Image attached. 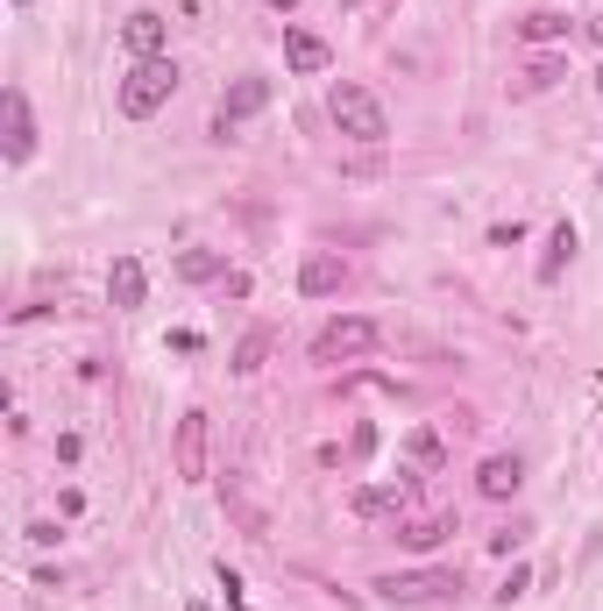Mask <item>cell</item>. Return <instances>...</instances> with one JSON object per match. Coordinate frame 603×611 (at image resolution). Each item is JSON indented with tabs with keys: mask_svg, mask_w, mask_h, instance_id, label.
Returning <instances> with one entry per match:
<instances>
[{
	"mask_svg": "<svg viewBox=\"0 0 603 611\" xmlns=\"http://www.w3.org/2000/svg\"><path fill=\"white\" fill-rule=\"evenodd\" d=\"M327 114H334V128H341V136H355V143H384V136H390L384 100H376L369 86H355V79H334V86H327Z\"/></svg>",
	"mask_w": 603,
	"mask_h": 611,
	"instance_id": "cell-1",
	"label": "cell"
},
{
	"mask_svg": "<svg viewBox=\"0 0 603 611\" xmlns=\"http://www.w3.org/2000/svg\"><path fill=\"white\" fill-rule=\"evenodd\" d=\"M171 93H178V65H171V57H135L114 100H121V114H128V122H149V114H157Z\"/></svg>",
	"mask_w": 603,
	"mask_h": 611,
	"instance_id": "cell-2",
	"label": "cell"
},
{
	"mask_svg": "<svg viewBox=\"0 0 603 611\" xmlns=\"http://www.w3.org/2000/svg\"><path fill=\"white\" fill-rule=\"evenodd\" d=\"M376 341H384V327L369 313H341V320H327L312 335V363H349V355H369Z\"/></svg>",
	"mask_w": 603,
	"mask_h": 611,
	"instance_id": "cell-3",
	"label": "cell"
},
{
	"mask_svg": "<svg viewBox=\"0 0 603 611\" xmlns=\"http://www.w3.org/2000/svg\"><path fill=\"white\" fill-rule=\"evenodd\" d=\"M0 150H8V163H29V157H36V114H29V93H22V86H8V93H0Z\"/></svg>",
	"mask_w": 603,
	"mask_h": 611,
	"instance_id": "cell-4",
	"label": "cell"
},
{
	"mask_svg": "<svg viewBox=\"0 0 603 611\" xmlns=\"http://www.w3.org/2000/svg\"><path fill=\"white\" fill-rule=\"evenodd\" d=\"M376 590H384L390 604H441V598H455L462 584H455V569H405V576H384Z\"/></svg>",
	"mask_w": 603,
	"mask_h": 611,
	"instance_id": "cell-5",
	"label": "cell"
},
{
	"mask_svg": "<svg viewBox=\"0 0 603 611\" xmlns=\"http://www.w3.org/2000/svg\"><path fill=\"white\" fill-rule=\"evenodd\" d=\"M412 476H384V484H362L355 498H349V512L355 519H390V512H405V505H412Z\"/></svg>",
	"mask_w": 603,
	"mask_h": 611,
	"instance_id": "cell-6",
	"label": "cell"
},
{
	"mask_svg": "<svg viewBox=\"0 0 603 611\" xmlns=\"http://www.w3.org/2000/svg\"><path fill=\"white\" fill-rule=\"evenodd\" d=\"M121 43H128V57H163V43H171V22H163L157 8H135L128 22H121Z\"/></svg>",
	"mask_w": 603,
	"mask_h": 611,
	"instance_id": "cell-7",
	"label": "cell"
},
{
	"mask_svg": "<svg viewBox=\"0 0 603 611\" xmlns=\"http://www.w3.org/2000/svg\"><path fill=\"white\" fill-rule=\"evenodd\" d=\"M341 285H349V263H341V257H327V249L298 263V292H306V299H334Z\"/></svg>",
	"mask_w": 603,
	"mask_h": 611,
	"instance_id": "cell-8",
	"label": "cell"
},
{
	"mask_svg": "<svg viewBox=\"0 0 603 611\" xmlns=\"http://www.w3.org/2000/svg\"><path fill=\"white\" fill-rule=\"evenodd\" d=\"M270 108V79H235L228 93H220V136H228V122H249V114Z\"/></svg>",
	"mask_w": 603,
	"mask_h": 611,
	"instance_id": "cell-9",
	"label": "cell"
},
{
	"mask_svg": "<svg viewBox=\"0 0 603 611\" xmlns=\"http://www.w3.org/2000/svg\"><path fill=\"white\" fill-rule=\"evenodd\" d=\"M178 476H185V484L206 476V412H185V420H178Z\"/></svg>",
	"mask_w": 603,
	"mask_h": 611,
	"instance_id": "cell-10",
	"label": "cell"
},
{
	"mask_svg": "<svg viewBox=\"0 0 603 611\" xmlns=\"http://www.w3.org/2000/svg\"><path fill=\"white\" fill-rule=\"evenodd\" d=\"M284 65L298 71V79H312V71H327L334 65V50H327L312 29H284Z\"/></svg>",
	"mask_w": 603,
	"mask_h": 611,
	"instance_id": "cell-11",
	"label": "cell"
},
{
	"mask_svg": "<svg viewBox=\"0 0 603 611\" xmlns=\"http://www.w3.org/2000/svg\"><path fill=\"white\" fill-rule=\"evenodd\" d=\"M143 292H149L143 257H114V271H107V299H114L121 313H135V306H143Z\"/></svg>",
	"mask_w": 603,
	"mask_h": 611,
	"instance_id": "cell-12",
	"label": "cell"
},
{
	"mask_svg": "<svg viewBox=\"0 0 603 611\" xmlns=\"http://www.w3.org/2000/svg\"><path fill=\"white\" fill-rule=\"evenodd\" d=\"M519 484H525V462H519V455H490V462L476 469V490H482V498H519Z\"/></svg>",
	"mask_w": 603,
	"mask_h": 611,
	"instance_id": "cell-13",
	"label": "cell"
},
{
	"mask_svg": "<svg viewBox=\"0 0 603 611\" xmlns=\"http://www.w3.org/2000/svg\"><path fill=\"white\" fill-rule=\"evenodd\" d=\"M568 257H576V220H554L547 249H539V285H554V278L568 271Z\"/></svg>",
	"mask_w": 603,
	"mask_h": 611,
	"instance_id": "cell-14",
	"label": "cell"
},
{
	"mask_svg": "<svg viewBox=\"0 0 603 611\" xmlns=\"http://www.w3.org/2000/svg\"><path fill=\"white\" fill-rule=\"evenodd\" d=\"M178 278H185V285H214V278H228V257H220V249H185V257H178Z\"/></svg>",
	"mask_w": 603,
	"mask_h": 611,
	"instance_id": "cell-15",
	"label": "cell"
},
{
	"mask_svg": "<svg viewBox=\"0 0 603 611\" xmlns=\"http://www.w3.org/2000/svg\"><path fill=\"white\" fill-rule=\"evenodd\" d=\"M519 36H525V43H561V36H568V14H554V8H533V14L519 22Z\"/></svg>",
	"mask_w": 603,
	"mask_h": 611,
	"instance_id": "cell-16",
	"label": "cell"
},
{
	"mask_svg": "<svg viewBox=\"0 0 603 611\" xmlns=\"http://www.w3.org/2000/svg\"><path fill=\"white\" fill-rule=\"evenodd\" d=\"M447 533H455V519H447V512H441V519H412V527H405V533H398V541H405V547H441V541H447Z\"/></svg>",
	"mask_w": 603,
	"mask_h": 611,
	"instance_id": "cell-17",
	"label": "cell"
},
{
	"mask_svg": "<svg viewBox=\"0 0 603 611\" xmlns=\"http://www.w3.org/2000/svg\"><path fill=\"white\" fill-rule=\"evenodd\" d=\"M263 355H270V327H255V335H241L235 370H241V377H255V370H263Z\"/></svg>",
	"mask_w": 603,
	"mask_h": 611,
	"instance_id": "cell-18",
	"label": "cell"
},
{
	"mask_svg": "<svg viewBox=\"0 0 603 611\" xmlns=\"http://www.w3.org/2000/svg\"><path fill=\"white\" fill-rule=\"evenodd\" d=\"M405 449H412L419 469H441V434H433V427H412V441H405Z\"/></svg>",
	"mask_w": 603,
	"mask_h": 611,
	"instance_id": "cell-19",
	"label": "cell"
},
{
	"mask_svg": "<svg viewBox=\"0 0 603 611\" xmlns=\"http://www.w3.org/2000/svg\"><path fill=\"white\" fill-rule=\"evenodd\" d=\"M214 584H220V598H228V611H255V604H249V590H241V576L228 569V562H214Z\"/></svg>",
	"mask_w": 603,
	"mask_h": 611,
	"instance_id": "cell-20",
	"label": "cell"
},
{
	"mask_svg": "<svg viewBox=\"0 0 603 611\" xmlns=\"http://www.w3.org/2000/svg\"><path fill=\"white\" fill-rule=\"evenodd\" d=\"M525 590H533V569H525V562H519V569H511V576H504V584H497V590H490V598H497V604H519V598H525Z\"/></svg>",
	"mask_w": 603,
	"mask_h": 611,
	"instance_id": "cell-21",
	"label": "cell"
},
{
	"mask_svg": "<svg viewBox=\"0 0 603 611\" xmlns=\"http://www.w3.org/2000/svg\"><path fill=\"white\" fill-rule=\"evenodd\" d=\"M554 79H561V65H554V57H539V65L525 71V86H533V93H539V86H554Z\"/></svg>",
	"mask_w": 603,
	"mask_h": 611,
	"instance_id": "cell-22",
	"label": "cell"
},
{
	"mask_svg": "<svg viewBox=\"0 0 603 611\" xmlns=\"http://www.w3.org/2000/svg\"><path fill=\"white\" fill-rule=\"evenodd\" d=\"M519 541H525V527H504V533H490V555H511Z\"/></svg>",
	"mask_w": 603,
	"mask_h": 611,
	"instance_id": "cell-23",
	"label": "cell"
},
{
	"mask_svg": "<svg viewBox=\"0 0 603 611\" xmlns=\"http://www.w3.org/2000/svg\"><path fill=\"white\" fill-rule=\"evenodd\" d=\"M582 36H590L596 50H603V14H590V22H582Z\"/></svg>",
	"mask_w": 603,
	"mask_h": 611,
	"instance_id": "cell-24",
	"label": "cell"
},
{
	"mask_svg": "<svg viewBox=\"0 0 603 611\" xmlns=\"http://www.w3.org/2000/svg\"><path fill=\"white\" fill-rule=\"evenodd\" d=\"M270 8H277V14H292V8H298V0H270Z\"/></svg>",
	"mask_w": 603,
	"mask_h": 611,
	"instance_id": "cell-25",
	"label": "cell"
},
{
	"mask_svg": "<svg viewBox=\"0 0 603 611\" xmlns=\"http://www.w3.org/2000/svg\"><path fill=\"white\" fill-rule=\"evenodd\" d=\"M185 611H206V598H192V604H185Z\"/></svg>",
	"mask_w": 603,
	"mask_h": 611,
	"instance_id": "cell-26",
	"label": "cell"
},
{
	"mask_svg": "<svg viewBox=\"0 0 603 611\" xmlns=\"http://www.w3.org/2000/svg\"><path fill=\"white\" fill-rule=\"evenodd\" d=\"M596 93H603V65H596Z\"/></svg>",
	"mask_w": 603,
	"mask_h": 611,
	"instance_id": "cell-27",
	"label": "cell"
},
{
	"mask_svg": "<svg viewBox=\"0 0 603 611\" xmlns=\"http://www.w3.org/2000/svg\"><path fill=\"white\" fill-rule=\"evenodd\" d=\"M14 8H29V0H14Z\"/></svg>",
	"mask_w": 603,
	"mask_h": 611,
	"instance_id": "cell-28",
	"label": "cell"
}]
</instances>
